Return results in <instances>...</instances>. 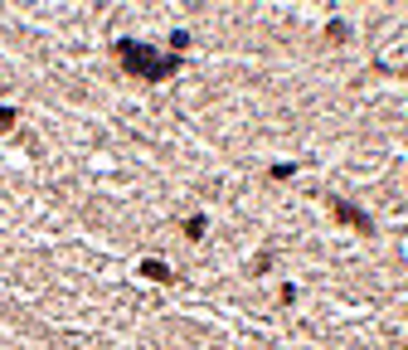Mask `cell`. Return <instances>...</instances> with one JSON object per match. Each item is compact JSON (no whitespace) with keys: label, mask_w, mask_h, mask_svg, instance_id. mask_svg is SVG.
I'll use <instances>...</instances> for the list:
<instances>
[{"label":"cell","mask_w":408,"mask_h":350,"mask_svg":"<svg viewBox=\"0 0 408 350\" xmlns=\"http://www.w3.org/2000/svg\"><path fill=\"white\" fill-rule=\"evenodd\" d=\"M112 59L122 64L126 78H141V83H166L185 68L180 54H161L156 44H141V39H112Z\"/></svg>","instance_id":"obj_1"},{"label":"cell","mask_w":408,"mask_h":350,"mask_svg":"<svg viewBox=\"0 0 408 350\" xmlns=\"http://www.w3.org/2000/svg\"><path fill=\"white\" fill-rule=\"evenodd\" d=\"M321 200H326V210H330V214H335L340 224H350L355 233H365V238H374V233H379V229H374V219H370V214H365L360 205H350L345 195H321Z\"/></svg>","instance_id":"obj_2"},{"label":"cell","mask_w":408,"mask_h":350,"mask_svg":"<svg viewBox=\"0 0 408 350\" xmlns=\"http://www.w3.org/2000/svg\"><path fill=\"white\" fill-rule=\"evenodd\" d=\"M136 272H141L146 282H166V287H175V282H180V272H175L166 258H141V263H136Z\"/></svg>","instance_id":"obj_3"},{"label":"cell","mask_w":408,"mask_h":350,"mask_svg":"<svg viewBox=\"0 0 408 350\" xmlns=\"http://www.w3.org/2000/svg\"><path fill=\"white\" fill-rule=\"evenodd\" d=\"M204 233H209V214H200V210H195V214L185 219V238H190V243H200Z\"/></svg>","instance_id":"obj_4"},{"label":"cell","mask_w":408,"mask_h":350,"mask_svg":"<svg viewBox=\"0 0 408 350\" xmlns=\"http://www.w3.org/2000/svg\"><path fill=\"white\" fill-rule=\"evenodd\" d=\"M345 34H350V24H345L340 15H330V20H326V44H345Z\"/></svg>","instance_id":"obj_5"},{"label":"cell","mask_w":408,"mask_h":350,"mask_svg":"<svg viewBox=\"0 0 408 350\" xmlns=\"http://www.w3.org/2000/svg\"><path fill=\"white\" fill-rule=\"evenodd\" d=\"M268 268H272V248H263V253L248 263V277H268Z\"/></svg>","instance_id":"obj_6"},{"label":"cell","mask_w":408,"mask_h":350,"mask_svg":"<svg viewBox=\"0 0 408 350\" xmlns=\"http://www.w3.org/2000/svg\"><path fill=\"white\" fill-rule=\"evenodd\" d=\"M15 126H20V112H15L10 103H0V136H10Z\"/></svg>","instance_id":"obj_7"},{"label":"cell","mask_w":408,"mask_h":350,"mask_svg":"<svg viewBox=\"0 0 408 350\" xmlns=\"http://www.w3.org/2000/svg\"><path fill=\"white\" fill-rule=\"evenodd\" d=\"M185 49H190V29H170V54L185 59Z\"/></svg>","instance_id":"obj_8"},{"label":"cell","mask_w":408,"mask_h":350,"mask_svg":"<svg viewBox=\"0 0 408 350\" xmlns=\"http://www.w3.org/2000/svg\"><path fill=\"white\" fill-rule=\"evenodd\" d=\"M297 175V161H277L272 170H268V180H292Z\"/></svg>","instance_id":"obj_9"},{"label":"cell","mask_w":408,"mask_h":350,"mask_svg":"<svg viewBox=\"0 0 408 350\" xmlns=\"http://www.w3.org/2000/svg\"><path fill=\"white\" fill-rule=\"evenodd\" d=\"M277 297H282V307H292V302H297V282H282V292H277Z\"/></svg>","instance_id":"obj_10"}]
</instances>
